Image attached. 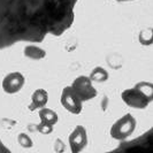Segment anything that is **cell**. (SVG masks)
Segmentation results:
<instances>
[{"label": "cell", "instance_id": "obj_1", "mask_svg": "<svg viewBox=\"0 0 153 153\" xmlns=\"http://www.w3.org/2000/svg\"><path fill=\"white\" fill-rule=\"evenodd\" d=\"M78 0H0V50L38 43L71 27Z\"/></svg>", "mask_w": 153, "mask_h": 153}, {"label": "cell", "instance_id": "obj_2", "mask_svg": "<svg viewBox=\"0 0 153 153\" xmlns=\"http://www.w3.org/2000/svg\"><path fill=\"white\" fill-rule=\"evenodd\" d=\"M121 97L123 101L130 107L139 108V109L146 108L152 101V84L147 82H139L134 88L124 90Z\"/></svg>", "mask_w": 153, "mask_h": 153}, {"label": "cell", "instance_id": "obj_3", "mask_svg": "<svg viewBox=\"0 0 153 153\" xmlns=\"http://www.w3.org/2000/svg\"><path fill=\"white\" fill-rule=\"evenodd\" d=\"M136 129V120L131 114H126L120 117L111 128V136L117 140H124L132 135Z\"/></svg>", "mask_w": 153, "mask_h": 153}, {"label": "cell", "instance_id": "obj_4", "mask_svg": "<svg viewBox=\"0 0 153 153\" xmlns=\"http://www.w3.org/2000/svg\"><path fill=\"white\" fill-rule=\"evenodd\" d=\"M82 101H88L97 96V90L92 85V81L88 76H78L70 85Z\"/></svg>", "mask_w": 153, "mask_h": 153}, {"label": "cell", "instance_id": "obj_5", "mask_svg": "<svg viewBox=\"0 0 153 153\" xmlns=\"http://www.w3.org/2000/svg\"><path fill=\"white\" fill-rule=\"evenodd\" d=\"M61 105L66 108L68 112L73 114H79L82 112V100L76 94V92L73 90L71 86L63 88L61 92Z\"/></svg>", "mask_w": 153, "mask_h": 153}, {"label": "cell", "instance_id": "obj_6", "mask_svg": "<svg viewBox=\"0 0 153 153\" xmlns=\"http://www.w3.org/2000/svg\"><path fill=\"white\" fill-rule=\"evenodd\" d=\"M88 144V135L83 126H77L69 136V145L73 153L81 152Z\"/></svg>", "mask_w": 153, "mask_h": 153}, {"label": "cell", "instance_id": "obj_7", "mask_svg": "<svg viewBox=\"0 0 153 153\" xmlns=\"http://www.w3.org/2000/svg\"><path fill=\"white\" fill-rule=\"evenodd\" d=\"M24 76L19 71L14 73H9L8 75L5 76L2 81V89L6 93L9 94H14L16 92H19L24 85Z\"/></svg>", "mask_w": 153, "mask_h": 153}, {"label": "cell", "instance_id": "obj_8", "mask_svg": "<svg viewBox=\"0 0 153 153\" xmlns=\"http://www.w3.org/2000/svg\"><path fill=\"white\" fill-rule=\"evenodd\" d=\"M48 101V93L44 89H37L36 91L32 93L31 97V104L29 106L30 111H36L40 109L45 106Z\"/></svg>", "mask_w": 153, "mask_h": 153}, {"label": "cell", "instance_id": "obj_9", "mask_svg": "<svg viewBox=\"0 0 153 153\" xmlns=\"http://www.w3.org/2000/svg\"><path fill=\"white\" fill-rule=\"evenodd\" d=\"M24 55L31 60H42L46 56V51L37 45H27L23 51Z\"/></svg>", "mask_w": 153, "mask_h": 153}, {"label": "cell", "instance_id": "obj_10", "mask_svg": "<svg viewBox=\"0 0 153 153\" xmlns=\"http://www.w3.org/2000/svg\"><path fill=\"white\" fill-rule=\"evenodd\" d=\"M38 114L39 117H40V122L47 123V124H51V126H54L55 123L58 122V114L54 111L50 109V108H40Z\"/></svg>", "mask_w": 153, "mask_h": 153}, {"label": "cell", "instance_id": "obj_11", "mask_svg": "<svg viewBox=\"0 0 153 153\" xmlns=\"http://www.w3.org/2000/svg\"><path fill=\"white\" fill-rule=\"evenodd\" d=\"M89 77L92 82L101 83V82H106L108 79V73L106 71V69L102 68V67H96L91 71Z\"/></svg>", "mask_w": 153, "mask_h": 153}, {"label": "cell", "instance_id": "obj_12", "mask_svg": "<svg viewBox=\"0 0 153 153\" xmlns=\"http://www.w3.org/2000/svg\"><path fill=\"white\" fill-rule=\"evenodd\" d=\"M17 140H19V144L22 146V147H25V149H29L32 146V140H31V138L27 135V134H20L19 135V137H17Z\"/></svg>", "mask_w": 153, "mask_h": 153}, {"label": "cell", "instance_id": "obj_13", "mask_svg": "<svg viewBox=\"0 0 153 153\" xmlns=\"http://www.w3.org/2000/svg\"><path fill=\"white\" fill-rule=\"evenodd\" d=\"M37 130H38L40 134H43V135H48V134H51V132L53 131V126L47 124V123L40 122L38 126H37Z\"/></svg>", "mask_w": 153, "mask_h": 153}, {"label": "cell", "instance_id": "obj_14", "mask_svg": "<svg viewBox=\"0 0 153 153\" xmlns=\"http://www.w3.org/2000/svg\"><path fill=\"white\" fill-rule=\"evenodd\" d=\"M117 1H132V0H117Z\"/></svg>", "mask_w": 153, "mask_h": 153}]
</instances>
